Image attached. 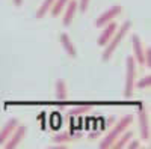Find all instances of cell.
Segmentation results:
<instances>
[{"label":"cell","instance_id":"6da1fadb","mask_svg":"<svg viewBox=\"0 0 151 149\" xmlns=\"http://www.w3.org/2000/svg\"><path fill=\"white\" fill-rule=\"evenodd\" d=\"M132 26H133V23H132L130 20L124 21L121 26H118L116 32L113 33V36L109 39V42L104 45V51H103V54H101V60H103V62H107V60L112 57V54L116 51V48L121 45L122 39L125 38V35L129 33V30L132 29Z\"/></svg>","mask_w":151,"mask_h":149},{"label":"cell","instance_id":"7a4b0ae2","mask_svg":"<svg viewBox=\"0 0 151 149\" xmlns=\"http://www.w3.org/2000/svg\"><path fill=\"white\" fill-rule=\"evenodd\" d=\"M132 122H133V115H124V116L115 123V125H113V128L106 134V137L100 142V148H101V149L110 148L112 143L118 139V135H119L121 133H124L125 130L132 125Z\"/></svg>","mask_w":151,"mask_h":149},{"label":"cell","instance_id":"3957f363","mask_svg":"<svg viewBox=\"0 0 151 149\" xmlns=\"http://www.w3.org/2000/svg\"><path fill=\"white\" fill-rule=\"evenodd\" d=\"M136 80V62L133 56H127L125 59V81H124V98H130L134 91Z\"/></svg>","mask_w":151,"mask_h":149},{"label":"cell","instance_id":"277c9868","mask_svg":"<svg viewBox=\"0 0 151 149\" xmlns=\"http://www.w3.org/2000/svg\"><path fill=\"white\" fill-rule=\"evenodd\" d=\"M137 119H139L141 139L144 142H148L150 140V120H148V115L142 101H137Z\"/></svg>","mask_w":151,"mask_h":149},{"label":"cell","instance_id":"5b68a950","mask_svg":"<svg viewBox=\"0 0 151 149\" xmlns=\"http://www.w3.org/2000/svg\"><path fill=\"white\" fill-rule=\"evenodd\" d=\"M26 133H27V127L23 125V123H18V125L15 127V130L12 131V134L9 135V139L5 142L3 146H5L6 149H15V148L21 143V140L24 139Z\"/></svg>","mask_w":151,"mask_h":149},{"label":"cell","instance_id":"8992f818","mask_svg":"<svg viewBox=\"0 0 151 149\" xmlns=\"http://www.w3.org/2000/svg\"><path fill=\"white\" fill-rule=\"evenodd\" d=\"M121 11H122L121 5H113L112 8H109L107 11H104L103 14H101V15H100V17L95 20V26H97L98 29L104 27L107 23L113 21V18H116V17L121 14Z\"/></svg>","mask_w":151,"mask_h":149},{"label":"cell","instance_id":"52a82bcc","mask_svg":"<svg viewBox=\"0 0 151 149\" xmlns=\"http://www.w3.org/2000/svg\"><path fill=\"white\" fill-rule=\"evenodd\" d=\"M132 45H133V59H134V62L144 66V51H145V47L142 44V39L137 35H132Z\"/></svg>","mask_w":151,"mask_h":149},{"label":"cell","instance_id":"ba28073f","mask_svg":"<svg viewBox=\"0 0 151 149\" xmlns=\"http://www.w3.org/2000/svg\"><path fill=\"white\" fill-rule=\"evenodd\" d=\"M104 30L101 32V35L98 36V39H97V44L100 45V47H104L107 42H109V39L113 36V33L116 32V29H118V23H115V21H110V23H107L106 26L103 27Z\"/></svg>","mask_w":151,"mask_h":149},{"label":"cell","instance_id":"9c48e42d","mask_svg":"<svg viewBox=\"0 0 151 149\" xmlns=\"http://www.w3.org/2000/svg\"><path fill=\"white\" fill-rule=\"evenodd\" d=\"M18 119L17 118H11L5 125L2 127V130H0V146H3L5 145V142L9 139V135L12 134V131L15 130V127L18 125Z\"/></svg>","mask_w":151,"mask_h":149},{"label":"cell","instance_id":"30bf717a","mask_svg":"<svg viewBox=\"0 0 151 149\" xmlns=\"http://www.w3.org/2000/svg\"><path fill=\"white\" fill-rule=\"evenodd\" d=\"M76 11H77V0H68V3L64 9V18H62V24H64L65 27H68L73 23Z\"/></svg>","mask_w":151,"mask_h":149},{"label":"cell","instance_id":"8fae6325","mask_svg":"<svg viewBox=\"0 0 151 149\" xmlns=\"http://www.w3.org/2000/svg\"><path fill=\"white\" fill-rule=\"evenodd\" d=\"M130 139H133V131L127 128L124 133H121V134L118 135V139L112 143L110 148H112V149H122V148H125V145L129 143Z\"/></svg>","mask_w":151,"mask_h":149},{"label":"cell","instance_id":"7c38bea8","mask_svg":"<svg viewBox=\"0 0 151 149\" xmlns=\"http://www.w3.org/2000/svg\"><path fill=\"white\" fill-rule=\"evenodd\" d=\"M60 44H62L64 50L67 51V54H68L71 59H74L76 56H77V50H76V47H74L71 38H70L67 33H60Z\"/></svg>","mask_w":151,"mask_h":149},{"label":"cell","instance_id":"4fadbf2b","mask_svg":"<svg viewBox=\"0 0 151 149\" xmlns=\"http://www.w3.org/2000/svg\"><path fill=\"white\" fill-rule=\"evenodd\" d=\"M68 96V92H67V84L64 80H58L56 81V99L58 101H65Z\"/></svg>","mask_w":151,"mask_h":149},{"label":"cell","instance_id":"5bb4252c","mask_svg":"<svg viewBox=\"0 0 151 149\" xmlns=\"http://www.w3.org/2000/svg\"><path fill=\"white\" fill-rule=\"evenodd\" d=\"M53 3H55V0H44L42 5H41L40 8H38V11H36V18H38V20L44 18L47 12H48L50 9H52Z\"/></svg>","mask_w":151,"mask_h":149},{"label":"cell","instance_id":"9a60e30c","mask_svg":"<svg viewBox=\"0 0 151 149\" xmlns=\"http://www.w3.org/2000/svg\"><path fill=\"white\" fill-rule=\"evenodd\" d=\"M67 3H68V0H55V3H53L52 9H50L48 12L52 14V17H58V15L60 14V12L65 9Z\"/></svg>","mask_w":151,"mask_h":149},{"label":"cell","instance_id":"2e32d148","mask_svg":"<svg viewBox=\"0 0 151 149\" xmlns=\"http://www.w3.org/2000/svg\"><path fill=\"white\" fill-rule=\"evenodd\" d=\"M92 106H79V107H74L68 111V116L71 118H77V116H82V115H86L88 111H91Z\"/></svg>","mask_w":151,"mask_h":149},{"label":"cell","instance_id":"e0dca14e","mask_svg":"<svg viewBox=\"0 0 151 149\" xmlns=\"http://www.w3.org/2000/svg\"><path fill=\"white\" fill-rule=\"evenodd\" d=\"M71 140H74V139H73V135H71L70 133H60V134H58V135H55V137H53V143H55V145L68 143V142H71Z\"/></svg>","mask_w":151,"mask_h":149},{"label":"cell","instance_id":"ac0fdd59","mask_svg":"<svg viewBox=\"0 0 151 149\" xmlns=\"http://www.w3.org/2000/svg\"><path fill=\"white\" fill-rule=\"evenodd\" d=\"M151 84V76H145L144 78H141L139 81H134V88L136 89H145V88H150Z\"/></svg>","mask_w":151,"mask_h":149},{"label":"cell","instance_id":"d6986e66","mask_svg":"<svg viewBox=\"0 0 151 149\" xmlns=\"http://www.w3.org/2000/svg\"><path fill=\"white\" fill-rule=\"evenodd\" d=\"M144 66L147 69H151V48L145 47V51H144Z\"/></svg>","mask_w":151,"mask_h":149},{"label":"cell","instance_id":"ffe728a7","mask_svg":"<svg viewBox=\"0 0 151 149\" xmlns=\"http://www.w3.org/2000/svg\"><path fill=\"white\" fill-rule=\"evenodd\" d=\"M89 3H91V0H79L77 2V9H80V12H86Z\"/></svg>","mask_w":151,"mask_h":149},{"label":"cell","instance_id":"44dd1931","mask_svg":"<svg viewBox=\"0 0 151 149\" xmlns=\"http://www.w3.org/2000/svg\"><path fill=\"white\" fill-rule=\"evenodd\" d=\"M125 146H127L129 149H137V148H141V142L139 140H129V143L127 145H125Z\"/></svg>","mask_w":151,"mask_h":149},{"label":"cell","instance_id":"7402d4cb","mask_svg":"<svg viewBox=\"0 0 151 149\" xmlns=\"http://www.w3.org/2000/svg\"><path fill=\"white\" fill-rule=\"evenodd\" d=\"M12 2H14V5L17 8H21V5H23V0H12Z\"/></svg>","mask_w":151,"mask_h":149}]
</instances>
